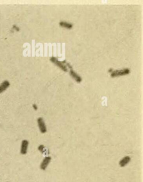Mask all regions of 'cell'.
I'll use <instances>...</instances> for the list:
<instances>
[{"instance_id": "277c9868", "label": "cell", "mask_w": 143, "mask_h": 182, "mask_svg": "<svg viewBox=\"0 0 143 182\" xmlns=\"http://www.w3.org/2000/svg\"><path fill=\"white\" fill-rule=\"evenodd\" d=\"M51 158L50 156H46L43 160L41 164L40 168L42 170H46V167L48 166L50 162Z\"/></svg>"}, {"instance_id": "6da1fadb", "label": "cell", "mask_w": 143, "mask_h": 182, "mask_svg": "<svg viewBox=\"0 0 143 182\" xmlns=\"http://www.w3.org/2000/svg\"><path fill=\"white\" fill-rule=\"evenodd\" d=\"M38 124L41 133L42 134L46 133V125L42 117H38Z\"/></svg>"}, {"instance_id": "8fae6325", "label": "cell", "mask_w": 143, "mask_h": 182, "mask_svg": "<svg viewBox=\"0 0 143 182\" xmlns=\"http://www.w3.org/2000/svg\"><path fill=\"white\" fill-rule=\"evenodd\" d=\"M33 107H34V109H35V110H36V109H38V107H37V106H36V105H35V104H34V105H33Z\"/></svg>"}, {"instance_id": "30bf717a", "label": "cell", "mask_w": 143, "mask_h": 182, "mask_svg": "<svg viewBox=\"0 0 143 182\" xmlns=\"http://www.w3.org/2000/svg\"><path fill=\"white\" fill-rule=\"evenodd\" d=\"M45 146L44 145H41L39 146L38 148V150L40 151L41 153H43L44 152H45Z\"/></svg>"}, {"instance_id": "7a4b0ae2", "label": "cell", "mask_w": 143, "mask_h": 182, "mask_svg": "<svg viewBox=\"0 0 143 182\" xmlns=\"http://www.w3.org/2000/svg\"><path fill=\"white\" fill-rule=\"evenodd\" d=\"M29 142L27 140H23L22 142L21 147H20V153L22 155H25L27 153L28 150Z\"/></svg>"}, {"instance_id": "ba28073f", "label": "cell", "mask_w": 143, "mask_h": 182, "mask_svg": "<svg viewBox=\"0 0 143 182\" xmlns=\"http://www.w3.org/2000/svg\"><path fill=\"white\" fill-rule=\"evenodd\" d=\"M70 74H71V75L73 77V78H74L76 80H77V82H80L81 81V78L79 76V75H77V73L75 72L74 71H73V70H71L70 71Z\"/></svg>"}, {"instance_id": "52a82bcc", "label": "cell", "mask_w": 143, "mask_h": 182, "mask_svg": "<svg viewBox=\"0 0 143 182\" xmlns=\"http://www.w3.org/2000/svg\"><path fill=\"white\" fill-rule=\"evenodd\" d=\"M51 61H53V62L56 63V65H58L59 67H61V68L63 69H64V71H67V69L66 67L65 66V65H64L63 63L61 62V61H58L57 59L55 57H53V58H51Z\"/></svg>"}, {"instance_id": "9c48e42d", "label": "cell", "mask_w": 143, "mask_h": 182, "mask_svg": "<svg viewBox=\"0 0 143 182\" xmlns=\"http://www.w3.org/2000/svg\"><path fill=\"white\" fill-rule=\"evenodd\" d=\"M59 24L62 26L65 27H66L68 29H71L72 27V25L67 23L66 22H60Z\"/></svg>"}, {"instance_id": "8992f818", "label": "cell", "mask_w": 143, "mask_h": 182, "mask_svg": "<svg viewBox=\"0 0 143 182\" xmlns=\"http://www.w3.org/2000/svg\"><path fill=\"white\" fill-rule=\"evenodd\" d=\"M130 158L128 156H127L124 157L122 160H120V161L119 162V164L121 167H123L126 166L127 164L130 162Z\"/></svg>"}, {"instance_id": "3957f363", "label": "cell", "mask_w": 143, "mask_h": 182, "mask_svg": "<svg viewBox=\"0 0 143 182\" xmlns=\"http://www.w3.org/2000/svg\"><path fill=\"white\" fill-rule=\"evenodd\" d=\"M130 72V71L128 69H123L122 70H117L112 72L111 77H114L119 76V75H125Z\"/></svg>"}, {"instance_id": "5b68a950", "label": "cell", "mask_w": 143, "mask_h": 182, "mask_svg": "<svg viewBox=\"0 0 143 182\" xmlns=\"http://www.w3.org/2000/svg\"><path fill=\"white\" fill-rule=\"evenodd\" d=\"M10 83L8 80H4L0 84V93H3L10 87Z\"/></svg>"}]
</instances>
